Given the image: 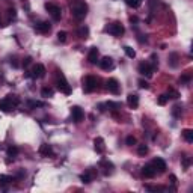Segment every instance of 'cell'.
Segmentation results:
<instances>
[{"label": "cell", "instance_id": "obj_1", "mask_svg": "<svg viewBox=\"0 0 193 193\" xmlns=\"http://www.w3.org/2000/svg\"><path fill=\"white\" fill-rule=\"evenodd\" d=\"M71 15L80 21L88 15V5L85 2H76L74 5H71Z\"/></svg>", "mask_w": 193, "mask_h": 193}, {"label": "cell", "instance_id": "obj_2", "mask_svg": "<svg viewBox=\"0 0 193 193\" xmlns=\"http://www.w3.org/2000/svg\"><path fill=\"white\" fill-rule=\"evenodd\" d=\"M97 89H98V79L95 76H86L83 79V91L86 94H91Z\"/></svg>", "mask_w": 193, "mask_h": 193}, {"label": "cell", "instance_id": "obj_3", "mask_svg": "<svg viewBox=\"0 0 193 193\" xmlns=\"http://www.w3.org/2000/svg\"><path fill=\"white\" fill-rule=\"evenodd\" d=\"M56 85H57V89L62 92V94H65V95H69V94H71V86L68 85V81H67V79H65V76H64L60 71H57Z\"/></svg>", "mask_w": 193, "mask_h": 193}, {"label": "cell", "instance_id": "obj_4", "mask_svg": "<svg viewBox=\"0 0 193 193\" xmlns=\"http://www.w3.org/2000/svg\"><path fill=\"white\" fill-rule=\"evenodd\" d=\"M104 32H107V33L113 35V36H121V35H124L125 29H124V26H122V24L116 21V23L107 24V26L104 27Z\"/></svg>", "mask_w": 193, "mask_h": 193}, {"label": "cell", "instance_id": "obj_5", "mask_svg": "<svg viewBox=\"0 0 193 193\" xmlns=\"http://www.w3.org/2000/svg\"><path fill=\"white\" fill-rule=\"evenodd\" d=\"M46 9L48 11V14L53 17V20L59 21L60 17H62V11H60V6H57L55 3H46Z\"/></svg>", "mask_w": 193, "mask_h": 193}, {"label": "cell", "instance_id": "obj_6", "mask_svg": "<svg viewBox=\"0 0 193 193\" xmlns=\"http://www.w3.org/2000/svg\"><path fill=\"white\" fill-rule=\"evenodd\" d=\"M137 71H139L142 76L151 77V76H152V71H154V68H152V65H151L149 62H140V64H139V67H137Z\"/></svg>", "mask_w": 193, "mask_h": 193}, {"label": "cell", "instance_id": "obj_7", "mask_svg": "<svg viewBox=\"0 0 193 193\" xmlns=\"http://www.w3.org/2000/svg\"><path fill=\"white\" fill-rule=\"evenodd\" d=\"M95 177H97V170L94 169V168H89V169L86 170L85 173H81V175H80V180H81L83 184H89V182H91Z\"/></svg>", "mask_w": 193, "mask_h": 193}, {"label": "cell", "instance_id": "obj_8", "mask_svg": "<svg viewBox=\"0 0 193 193\" xmlns=\"http://www.w3.org/2000/svg\"><path fill=\"white\" fill-rule=\"evenodd\" d=\"M71 115H72L74 122H81L83 118H85V113H83V110L80 109L79 106H72L71 107Z\"/></svg>", "mask_w": 193, "mask_h": 193}, {"label": "cell", "instance_id": "obj_9", "mask_svg": "<svg viewBox=\"0 0 193 193\" xmlns=\"http://www.w3.org/2000/svg\"><path fill=\"white\" fill-rule=\"evenodd\" d=\"M46 76V67L42 65V64H36L32 69V77L35 79H42Z\"/></svg>", "mask_w": 193, "mask_h": 193}, {"label": "cell", "instance_id": "obj_10", "mask_svg": "<svg viewBox=\"0 0 193 193\" xmlns=\"http://www.w3.org/2000/svg\"><path fill=\"white\" fill-rule=\"evenodd\" d=\"M12 109H15V106L12 104L11 100H9L8 97H5V98H2V100H0V110H2V112L8 113V112H11Z\"/></svg>", "mask_w": 193, "mask_h": 193}, {"label": "cell", "instance_id": "obj_11", "mask_svg": "<svg viewBox=\"0 0 193 193\" xmlns=\"http://www.w3.org/2000/svg\"><path fill=\"white\" fill-rule=\"evenodd\" d=\"M156 173H157V170H156V168H154L151 163H148V164H145V166L142 168V175H143L145 178H154Z\"/></svg>", "mask_w": 193, "mask_h": 193}, {"label": "cell", "instance_id": "obj_12", "mask_svg": "<svg viewBox=\"0 0 193 193\" xmlns=\"http://www.w3.org/2000/svg\"><path fill=\"white\" fill-rule=\"evenodd\" d=\"M98 65H100V68L101 69H113V59L112 57H109V56H106V57H103L101 60H98Z\"/></svg>", "mask_w": 193, "mask_h": 193}, {"label": "cell", "instance_id": "obj_13", "mask_svg": "<svg viewBox=\"0 0 193 193\" xmlns=\"http://www.w3.org/2000/svg\"><path fill=\"white\" fill-rule=\"evenodd\" d=\"M151 164L156 168V170L159 172V173H163L164 170H166V161L163 159H160V157H157V159H154L152 161H151Z\"/></svg>", "mask_w": 193, "mask_h": 193}, {"label": "cell", "instance_id": "obj_14", "mask_svg": "<svg viewBox=\"0 0 193 193\" xmlns=\"http://www.w3.org/2000/svg\"><path fill=\"white\" fill-rule=\"evenodd\" d=\"M98 166L104 169V175H109V173H112V172H113V168H115L113 163H112V161H109V160H106V159L100 160Z\"/></svg>", "mask_w": 193, "mask_h": 193}, {"label": "cell", "instance_id": "obj_15", "mask_svg": "<svg viewBox=\"0 0 193 193\" xmlns=\"http://www.w3.org/2000/svg\"><path fill=\"white\" fill-rule=\"evenodd\" d=\"M51 29V24L48 21H39V23L35 24V30L39 32V33H48Z\"/></svg>", "mask_w": 193, "mask_h": 193}, {"label": "cell", "instance_id": "obj_16", "mask_svg": "<svg viewBox=\"0 0 193 193\" xmlns=\"http://www.w3.org/2000/svg\"><path fill=\"white\" fill-rule=\"evenodd\" d=\"M107 91L112 92V94H119L121 88H119V83L116 79H109L107 80Z\"/></svg>", "mask_w": 193, "mask_h": 193}, {"label": "cell", "instance_id": "obj_17", "mask_svg": "<svg viewBox=\"0 0 193 193\" xmlns=\"http://www.w3.org/2000/svg\"><path fill=\"white\" fill-rule=\"evenodd\" d=\"M38 151H39V154H41L42 157H53V154H55L51 145H48V143H42Z\"/></svg>", "mask_w": 193, "mask_h": 193}, {"label": "cell", "instance_id": "obj_18", "mask_svg": "<svg viewBox=\"0 0 193 193\" xmlns=\"http://www.w3.org/2000/svg\"><path fill=\"white\" fill-rule=\"evenodd\" d=\"M168 64H169L170 68H177V67H178V64H180V55H178L177 51H172V53H169Z\"/></svg>", "mask_w": 193, "mask_h": 193}, {"label": "cell", "instance_id": "obj_19", "mask_svg": "<svg viewBox=\"0 0 193 193\" xmlns=\"http://www.w3.org/2000/svg\"><path fill=\"white\" fill-rule=\"evenodd\" d=\"M94 148H95V151H97L98 154H103V152L106 151L104 139H103V137H95V140H94Z\"/></svg>", "mask_w": 193, "mask_h": 193}, {"label": "cell", "instance_id": "obj_20", "mask_svg": "<svg viewBox=\"0 0 193 193\" xmlns=\"http://www.w3.org/2000/svg\"><path fill=\"white\" fill-rule=\"evenodd\" d=\"M88 62L92 64V65H95L98 62V48L97 47H92L91 50H89V53H88Z\"/></svg>", "mask_w": 193, "mask_h": 193}, {"label": "cell", "instance_id": "obj_21", "mask_svg": "<svg viewBox=\"0 0 193 193\" xmlns=\"http://www.w3.org/2000/svg\"><path fill=\"white\" fill-rule=\"evenodd\" d=\"M127 104H128L131 109H137V106H139V95H137V94H128Z\"/></svg>", "mask_w": 193, "mask_h": 193}, {"label": "cell", "instance_id": "obj_22", "mask_svg": "<svg viewBox=\"0 0 193 193\" xmlns=\"http://www.w3.org/2000/svg\"><path fill=\"white\" fill-rule=\"evenodd\" d=\"M6 154H8V157H9L6 161L9 163L11 160H15V157L18 156V148H17V147H9L8 149H6Z\"/></svg>", "mask_w": 193, "mask_h": 193}, {"label": "cell", "instance_id": "obj_23", "mask_svg": "<svg viewBox=\"0 0 193 193\" xmlns=\"http://www.w3.org/2000/svg\"><path fill=\"white\" fill-rule=\"evenodd\" d=\"M181 134H182V137H184L186 142H189V143H192L193 142V130H190V128H184Z\"/></svg>", "mask_w": 193, "mask_h": 193}, {"label": "cell", "instance_id": "obj_24", "mask_svg": "<svg viewBox=\"0 0 193 193\" xmlns=\"http://www.w3.org/2000/svg\"><path fill=\"white\" fill-rule=\"evenodd\" d=\"M77 35H79L81 39H86L89 36V27L88 26H81L79 30H77Z\"/></svg>", "mask_w": 193, "mask_h": 193}, {"label": "cell", "instance_id": "obj_25", "mask_svg": "<svg viewBox=\"0 0 193 193\" xmlns=\"http://www.w3.org/2000/svg\"><path fill=\"white\" fill-rule=\"evenodd\" d=\"M172 115H173L175 118H181V115H182V106L181 104H175V106L172 107Z\"/></svg>", "mask_w": 193, "mask_h": 193}, {"label": "cell", "instance_id": "obj_26", "mask_svg": "<svg viewBox=\"0 0 193 193\" xmlns=\"http://www.w3.org/2000/svg\"><path fill=\"white\" fill-rule=\"evenodd\" d=\"M106 107H107L109 110H112V112H116L118 109H121V104H119V103H115V101H107L106 103Z\"/></svg>", "mask_w": 193, "mask_h": 193}, {"label": "cell", "instance_id": "obj_27", "mask_svg": "<svg viewBox=\"0 0 193 193\" xmlns=\"http://www.w3.org/2000/svg\"><path fill=\"white\" fill-rule=\"evenodd\" d=\"M166 95H168V98H172V100H178V98H180V92L175 91L173 88H169Z\"/></svg>", "mask_w": 193, "mask_h": 193}, {"label": "cell", "instance_id": "obj_28", "mask_svg": "<svg viewBox=\"0 0 193 193\" xmlns=\"http://www.w3.org/2000/svg\"><path fill=\"white\" fill-rule=\"evenodd\" d=\"M53 94H55V92H53V89H51V88H42V89H41V95H42V97H44V98H50V97H53Z\"/></svg>", "mask_w": 193, "mask_h": 193}, {"label": "cell", "instance_id": "obj_29", "mask_svg": "<svg viewBox=\"0 0 193 193\" xmlns=\"http://www.w3.org/2000/svg\"><path fill=\"white\" fill-rule=\"evenodd\" d=\"M124 2L128 5V6H130V8H134V9L139 8V6L142 5V0H124Z\"/></svg>", "mask_w": 193, "mask_h": 193}, {"label": "cell", "instance_id": "obj_30", "mask_svg": "<svg viewBox=\"0 0 193 193\" xmlns=\"http://www.w3.org/2000/svg\"><path fill=\"white\" fill-rule=\"evenodd\" d=\"M124 51H125V55L130 57V59H134L136 57V51L131 48V47H128V46H125L124 47Z\"/></svg>", "mask_w": 193, "mask_h": 193}, {"label": "cell", "instance_id": "obj_31", "mask_svg": "<svg viewBox=\"0 0 193 193\" xmlns=\"http://www.w3.org/2000/svg\"><path fill=\"white\" fill-rule=\"evenodd\" d=\"M137 154H139V156H142V157L148 154V147L145 145V143H142V145H139V147H137Z\"/></svg>", "mask_w": 193, "mask_h": 193}, {"label": "cell", "instance_id": "obj_32", "mask_svg": "<svg viewBox=\"0 0 193 193\" xmlns=\"http://www.w3.org/2000/svg\"><path fill=\"white\" fill-rule=\"evenodd\" d=\"M190 163H192V160H190V157H187V156H184L181 159V164H182V168H184V170H187L190 168Z\"/></svg>", "mask_w": 193, "mask_h": 193}, {"label": "cell", "instance_id": "obj_33", "mask_svg": "<svg viewBox=\"0 0 193 193\" xmlns=\"http://www.w3.org/2000/svg\"><path fill=\"white\" fill-rule=\"evenodd\" d=\"M9 182H12V177H9V175H0V186H6Z\"/></svg>", "mask_w": 193, "mask_h": 193}, {"label": "cell", "instance_id": "obj_34", "mask_svg": "<svg viewBox=\"0 0 193 193\" xmlns=\"http://www.w3.org/2000/svg\"><path fill=\"white\" fill-rule=\"evenodd\" d=\"M15 18H17V11L14 8H9L8 9V21L11 23L12 20H15Z\"/></svg>", "mask_w": 193, "mask_h": 193}, {"label": "cell", "instance_id": "obj_35", "mask_svg": "<svg viewBox=\"0 0 193 193\" xmlns=\"http://www.w3.org/2000/svg\"><path fill=\"white\" fill-rule=\"evenodd\" d=\"M149 64L152 65V68H154V69L159 68V57H157L156 53H152V55H151V62H149Z\"/></svg>", "mask_w": 193, "mask_h": 193}, {"label": "cell", "instance_id": "obj_36", "mask_svg": "<svg viewBox=\"0 0 193 193\" xmlns=\"http://www.w3.org/2000/svg\"><path fill=\"white\" fill-rule=\"evenodd\" d=\"M67 36H68V33H67L65 30H59V32H57V39H59L60 42H67Z\"/></svg>", "mask_w": 193, "mask_h": 193}, {"label": "cell", "instance_id": "obj_37", "mask_svg": "<svg viewBox=\"0 0 193 193\" xmlns=\"http://www.w3.org/2000/svg\"><path fill=\"white\" fill-rule=\"evenodd\" d=\"M41 106H42V103L35 101V100H29V101H27V107H29V109H36V107H41Z\"/></svg>", "mask_w": 193, "mask_h": 193}, {"label": "cell", "instance_id": "obj_38", "mask_svg": "<svg viewBox=\"0 0 193 193\" xmlns=\"http://www.w3.org/2000/svg\"><path fill=\"white\" fill-rule=\"evenodd\" d=\"M190 80H192V74L186 72V74H182L181 77H180V83H189Z\"/></svg>", "mask_w": 193, "mask_h": 193}, {"label": "cell", "instance_id": "obj_39", "mask_svg": "<svg viewBox=\"0 0 193 193\" xmlns=\"http://www.w3.org/2000/svg\"><path fill=\"white\" fill-rule=\"evenodd\" d=\"M168 100H169L168 95H166V94H161V95H159V98H157V103H159L160 106H164V104L168 103Z\"/></svg>", "mask_w": 193, "mask_h": 193}, {"label": "cell", "instance_id": "obj_40", "mask_svg": "<svg viewBox=\"0 0 193 193\" xmlns=\"http://www.w3.org/2000/svg\"><path fill=\"white\" fill-rule=\"evenodd\" d=\"M125 143H127L128 147L136 145V137H134V136H127V139H125Z\"/></svg>", "mask_w": 193, "mask_h": 193}, {"label": "cell", "instance_id": "obj_41", "mask_svg": "<svg viewBox=\"0 0 193 193\" xmlns=\"http://www.w3.org/2000/svg\"><path fill=\"white\" fill-rule=\"evenodd\" d=\"M145 189L149 190V192H159V190H164L161 187H157V186H149V184H145Z\"/></svg>", "mask_w": 193, "mask_h": 193}, {"label": "cell", "instance_id": "obj_42", "mask_svg": "<svg viewBox=\"0 0 193 193\" xmlns=\"http://www.w3.org/2000/svg\"><path fill=\"white\" fill-rule=\"evenodd\" d=\"M139 88H142V89H148V88H149V83H148L147 80H139Z\"/></svg>", "mask_w": 193, "mask_h": 193}, {"label": "cell", "instance_id": "obj_43", "mask_svg": "<svg viewBox=\"0 0 193 193\" xmlns=\"http://www.w3.org/2000/svg\"><path fill=\"white\" fill-rule=\"evenodd\" d=\"M30 64H32V57H30V56H26L23 59V67H29Z\"/></svg>", "mask_w": 193, "mask_h": 193}, {"label": "cell", "instance_id": "obj_44", "mask_svg": "<svg viewBox=\"0 0 193 193\" xmlns=\"http://www.w3.org/2000/svg\"><path fill=\"white\" fill-rule=\"evenodd\" d=\"M169 182H170V184H173V186H177V182H178V181H177V177H175L173 173H170V175H169Z\"/></svg>", "mask_w": 193, "mask_h": 193}, {"label": "cell", "instance_id": "obj_45", "mask_svg": "<svg viewBox=\"0 0 193 193\" xmlns=\"http://www.w3.org/2000/svg\"><path fill=\"white\" fill-rule=\"evenodd\" d=\"M11 65L14 67V68H18L20 65H18V60H17V57H12L11 59Z\"/></svg>", "mask_w": 193, "mask_h": 193}, {"label": "cell", "instance_id": "obj_46", "mask_svg": "<svg viewBox=\"0 0 193 193\" xmlns=\"http://www.w3.org/2000/svg\"><path fill=\"white\" fill-rule=\"evenodd\" d=\"M97 107H98V110H100V112H106V104H98Z\"/></svg>", "mask_w": 193, "mask_h": 193}, {"label": "cell", "instance_id": "obj_47", "mask_svg": "<svg viewBox=\"0 0 193 193\" xmlns=\"http://www.w3.org/2000/svg\"><path fill=\"white\" fill-rule=\"evenodd\" d=\"M130 21H131V23H133V21L136 23V21H137V18H136V17H131V18H130Z\"/></svg>", "mask_w": 193, "mask_h": 193}, {"label": "cell", "instance_id": "obj_48", "mask_svg": "<svg viewBox=\"0 0 193 193\" xmlns=\"http://www.w3.org/2000/svg\"><path fill=\"white\" fill-rule=\"evenodd\" d=\"M3 26H5V24H2V18H0V27H3Z\"/></svg>", "mask_w": 193, "mask_h": 193}]
</instances>
